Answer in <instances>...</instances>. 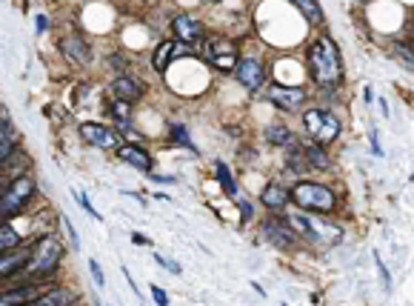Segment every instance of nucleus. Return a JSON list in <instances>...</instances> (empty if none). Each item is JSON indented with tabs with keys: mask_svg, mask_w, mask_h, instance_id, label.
Returning <instances> with one entry per match:
<instances>
[{
	"mask_svg": "<svg viewBox=\"0 0 414 306\" xmlns=\"http://www.w3.org/2000/svg\"><path fill=\"white\" fill-rule=\"evenodd\" d=\"M266 138H269V143H274V146H292L294 143V135L283 126V123H272L269 129H266Z\"/></svg>",
	"mask_w": 414,
	"mask_h": 306,
	"instance_id": "nucleus-23",
	"label": "nucleus"
},
{
	"mask_svg": "<svg viewBox=\"0 0 414 306\" xmlns=\"http://www.w3.org/2000/svg\"><path fill=\"white\" fill-rule=\"evenodd\" d=\"M74 303H78V295L72 289H66V286H52V289L41 292L26 306H74Z\"/></svg>",
	"mask_w": 414,
	"mask_h": 306,
	"instance_id": "nucleus-15",
	"label": "nucleus"
},
{
	"mask_svg": "<svg viewBox=\"0 0 414 306\" xmlns=\"http://www.w3.org/2000/svg\"><path fill=\"white\" fill-rule=\"evenodd\" d=\"M172 32H175L177 41L186 43V46H197V43H203V37H206L203 23L197 21V17H192V14H177L172 21Z\"/></svg>",
	"mask_w": 414,
	"mask_h": 306,
	"instance_id": "nucleus-9",
	"label": "nucleus"
},
{
	"mask_svg": "<svg viewBox=\"0 0 414 306\" xmlns=\"http://www.w3.org/2000/svg\"><path fill=\"white\" fill-rule=\"evenodd\" d=\"M32 195H34V181L26 178V175L6 183V189L0 192V223H6L9 218H14L17 212H21Z\"/></svg>",
	"mask_w": 414,
	"mask_h": 306,
	"instance_id": "nucleus-5",
	"label": "nucleus"
},
{
	"mask_svg": "<svg viewBox=\"0 0 414 306\" xmlns=\"http://www.w3.org/2000/svg\"><path fill=\"white\" fill-rule=\"evenodd\" d=\"M206 57H209V63L220 72H235L240 54H237V46L232 41H223V37H215V41L206 43Z\"/></svg>",
	"mask_w": 414,
	"mask_h": 306,
	"instance_id": "nucleus-7",
	"label": "nucleus"
},
{
	"mask_svg": "<svg viewBox=\"0 0 414 306\" xmlns=\"http://www.w3.org/2000/svg\"><path fill=\"white\" fill-rule=\"evenodd\" d=\"M66 229H69V238H72V246H74V249H78V246H80V241H78V232H74V226H72V221L66 218Z\"/></svg>",
	"mask_w": 414,
	"mask_h": 306,
	"instance_id": "nucleus-33",
	"label": "nucleus"
},
{
	"mask_svg": "<svg viewBox=\"0 0 414 306\" xmlns=\"http://www.w3.org/2000/svg\"><path fill=\"white\" fill-rule=\"evenodd\" d=\"M29 255H32V249H23V246H17V249L0 255V280L21 275L26 269V263H29Z\"/></svg>",
	"mask_w": 414,
	"mask_h": 306,
	"instance_id": "nucleus-13",
	"label": "nucleus"
},
{
	"mask_svg": "<svg viewBox=\"0 0 414 306\" xmlns=\"http://www.w3.org/2000/svg\"><path fill=\"white\" fill-rule=\"evenodd\" d=\"M309 66H312V81L323 89H334L343 81V57L340 49L329 34H320L309 46Z\"/></svg>",
	"mask_w": 414,
	"mask_h": 306,
	"instance_id": "nucleus-1",
	"label": "nucleus"
},
{
	"mask_svg": "<svg viewBox=\"0 0 414 306\" xmlns=\"http://www.w3.org/2000/svg\"><path fill=\"white\" fill-rule=\"evenodd\" d=\"M237 206H240V218H243V221H246V218H252V203H246V201H240Z\"/></svg>",
	"mask_w": 414,
	"mask_h": 306,
	"instance_id": "nucleus-34",
	"label": "nucleus"
},
{
	"mask_svg": "<svg viewBox=\"0 0 414 306\" xmlns=\"http://www.w3.org/2000/svg\"><path fill=\"white\" fill-rule=\"evenodd\" d=\"M61 261H63V243L54 235H46V238H41L32 246L29 263H26V269L21 275H26V278H49V275L58 272Z\"/></svg>",
	"mask_w": 414,
	"mask_h": 306,
	"instance_id": "nucleus-3",
	"label": "nucleus"
},
{
	"mask_svg": "<svg viewBox=\"0 0 414 306\" xmlns=\"http://www.w3.org/2000/svg\"><path fill=\"white\" fill-rule=\"evenodd\" d=\"M266 238L272 243H277V246H289L292 238H294V229H286L283 221H269L266 223Z\"/></svg>",
	"mask_w": 414,
	"mask_h": 306,
	"instance_id": "nucleus-21",
	"label": "nucleus"
},
{
	"mask_svg": "<svg viewBox=\"0 0 414 306\" xmlns=\"http://www.w3.org/2000/svg\"><path fill=\"white\" fill-rule=\"evenodd\" d=\"M49 29V17L46 14H37V32H46Z\"/></svg>",
	"mask_w": 414,
	"mask_h": 306,
	"instance_id": "nucleus-35",
	"label": "nucleus"
},
{
	"mask_svg": "<svg viewBox=\"0 0 414 306\" xmlns=\"http://www.w3.org/2000/svg\"><path fill=\"white\" fill-rule=\"evenodd\" d=\"M177 54H186V49L177 46L175 41H163V43H157V49H155V54H152V66L163 74V72L168 69V63H172V57H177Z\"/></svg>",
	"mask_w": 414,
	"mask_h": 306,
	"instance_id": "nucleus-18",
	"label": "nucleus"
},
{
	"mask_svg": "<svg viewBox=\"0 0 414 306\" xmlns=\"http://www.w3.org/2000/svg\"><path fill=\"white\" fill-rule=\"evenodd\" d=\"M155 261H157L160 266H166L168 272H175V275H180V266H177L175 261H166V258H163V255H157V252H155Z\"/></svg>",
	"mask_w": 414,
	"mask_h": 306,
	"instance_id": "nucleus-32",
	"label": "nucleus"
},
{
	"mask_svg": "<svg viewBox=\"0 0 414 306\" xmlns=\"http://www.w3.org/2000/svg\"><path fill=\"white\" fill-rule=\"evenodd\" d=\"M41 292H43L41 283H21V286H14V289L0 292V306H26Z\"/></svg>",
	"mask_w": 414,
	"mask_h": 306,
	"instance_id": "nucleus-14",
	"label": "nucleus"
},
{
	"mask_svg": "<svg viewBox=\"0 0 414 306\" xmlns=\"http://www.w3.org/2000/svg\"><path fill=\"white\" fill-rule=\"evenodd\" d=\"M303 123H306V132L312 135L314 146H326L340 135V118L331 114L329 109H309L303 114Z\"/></svg>",
	"mask_w": 414,
	"mask_h": 306,
	"instance_id": "nucleus-4",
	"label": "nucleus"
},
{
	"mask_svg": "<svg viewBox=\"0 0 414 306\" xmlns=\"http://www.w3.org/2000/svg\"><path fill=\"white\" fill-rule=\"evenodd\" d=\"M260 203L269 206V209H283V206L289 203V189L272 183V186H266V189L260 192Z\"/></svg>",
	"mask_w": 414,
	"mask_h": 306,
	"instance_id": "nucleus-20",
	"label": "nucleus"
},
{
	"mask_svg": "<svg viewBox=\"0 0 414 306\" xmlns=\"http://www.w3.org/2000/svg\"><path fill=\"white\" fill-rule=\"evenodd\" d=\"M111 114H115V121H118L120 126H129V106H126V103L115 101V103H111Z\"/></svg>",
	"mask_w": 414,
	"mask_h": 306,
	"instance_id": "nucleus-28",
	"label": "nucleus"
},
{
	"mask_svg": "<svg viewBox=\"0 0 414 306\" xmlns=\"http://www.w3.org/2000/svg\"><path fill=\"white\" fill-rule=\"evenodd\" d=\"M89 272H91V280H95V286H106V275H103V269H100V263L95 261V258H89Z\"/></svg>",
	"mask_w": 414,
	"mask_h": 306,
	"instance_id": "nucleus-27",
	"label": "nucleus"
},
{
	"mask_svg": "<svg viewBox=\"0 0 414 306\" xmlns=\"http://www.w3.org/2000/svg\"><path fill=\"white\" fill-rule=\"evenodd\" d=\"M172 135H175V141H180V143H186L189 149H195V146H192V141H189V135H186V129H183V126H172Z\"/></svg>",
	"mask_w": 414,
	"mask_h": 306,
	"instance_id": "nucleus-31",
	"label": "nucleus"
},
{
	"mask_svg": "<svg viewBox=\"0 0 414 306\" xmlns=\"http://www.w3.org/2000/svg\"><path fill=\"white\" fill-rule=\"evenodd\" d=\"M289 201H294L303 215H329L337 206V198H334L331 189L323 183H314V181L294 183V189L289 192Z\"/></svg>",
	"mask_w": 414,
	"mask_h": 306,
	"instance_id": "nucleus-2",
	"label": "nucleus"
},
{
	"mask_svg": "<svg viewBox=\"0 0 414 306\" xmlns=\"http://www.w3.org/2000/svg\"><path fill=\"white\" fill-rule=\"evenodd\" d=\"M17 141H21V132L14 129L9 112L0 106V166H3L14 152H17Z\"/></svg>",
	"mask_w": 414,
	"mask_h": 306,
	"instance_id": "nucleus-11",
	"label": "nucleus"
},
{
	"mask_svg": "<svg viewBox=\"0 0 414 306\" xmlns=\"http://www.w3.org/2000/svg\"><path fill=\"white\" fill-rule=\"evenodd\" d=\"M118 158L126 163V166H135V169H140V172H152V155H149L146 149H140V146H120L118 149Z\"/></svg>",
	"mask_w": 414,
	"mask_h": 306,
	"instance_id": "nucleus-16",
	"label": "nucleus"
},
{
	"mask_svg": "<svg viewBox=\"0 0 414 306\" xmlns=\"http://www.w3.org/2000/svg\"><path fill=\"white\" fill-rule=\"evenodd\" d=\"M80 138L91 146H98V149H120V135L115 129H109L103 123H95V121H89L80 126Z\"/></svg>",
	"mask_w": 414,
	"mask_h": 306,
	"instance_id": "nucleus-8",
	"label": "nucleus"
},
{
	"mask_svg": "<svg viewBox=\"0 0 414 306\" xmlns=\"http://www.w3.org/2000/svg\"><path fill=\"white\" fill-rule=\"evenodd\" d=\"M306 158H309V166H317V169H326V166H329L326 152L320 149V146H314V143L306 146Z\"/></svg>",
	"mask_w": 414,
	"mask_h": 306,
	"instance_id": "nucleus-26",
	"label": "nucleus"
},
{
	"mask_svg": "<svg viewBox=\"0 0 414 306\" xmlns=\"http://www.w3.org/2000/svg\"><path fill=\"white\" fill-rule=\"evenodd\" d=\"M283 306H289V303H283Z\"/></svg>",
	"mask_w": 414,
	"mask_h": 306,
	"instance_id": "nucleus-37",
	"label": "nucleus"
},
{
	"mask_svg": "<svg viewBox=\"0 0 414 306\" xmlns=\"http://www.w3.org/2000/svg\"><path fill=\"white\" fill-rule=\"evenodd\" d=\"M111 94H115V101L120 103H138L140 101V94H143V86L138 81H131V78H118L115 83H111Z\"/></svg>",
	"mask_w": 414,
	"mask_h": 306,
	"instance_id": "nucleus-17",
	"label": "nucleus"
},
{
	"mask_svg": "<svg viewBox=\"0 0 414 306\" xmlns=\"http://www.w3.org/2000/svg\"><path fill=\"white\" fill-rule=\"evenodd\" d=\"M152 300H155L157 306H168V295H166V289H163V286L152 283Z\"/></svg>",
	"mask_w": 414,
	"mask_h": 306,
	"instance_id": "nucleus-30",
	"label": "nucleus"
},
{
	"mask_svg": "<svg viewBox=\"0 0 414 306\" xmlns=\"http://www.w3.org/2000/svg\"><path fill=\"white\" fill-rule=\"evenodd\" d=\"M289 226H294V229H300V232H306L309 238H314V241H323V243H337L343 238V232H340V226H326V223H320V221H314L312 215H292L289 218Z\"/></svg>",
	"mask_w": 414,
	"mask_h": 306,
	"instance_id": "nucleus-6",
	"label": "nucleus"
},
{
	"mask_svg": "<svg viewBox=\"0 0 414 306\" xmlns=\"http://www.w3.org/2000/svg\"><path fill=\"white\" fill-rule=\"evenodd\" d=\"M266 98H269L274 106L292 112V109H300V106L306 103V92L297 89V86H277V83H274V86H269Z\"/></svg>",
	"mask_w": 414,
	"mask_h": 306,
	"instance_id": "nucleus-12",
	"label": "nucleus"
},
{
	"mask_svg": "<svg viewBox=\"0 0 414 306\" xmlns=\"http://www.w3.org/2000/svg\"><path fill=\"white\" fill-rule=\"evenodd\" d=\"M371 146H374V152L380 155V143H378V132H371Z\"/></svg>",
	"mask_w": 414,
	"mask_h": 306,
	"instance_id": "nucleus-36",
	"label": "nucleus"
},
{
	"mask_svg": "<svg viewBox=\"0 0 414 306\" xmlns=\"http://www.w3.org/2000/svg\"><path fill=\"white\" fill-rule=\"evenodd\" d=\"M235 78L240 81V86L254 92L263 86V81H266V69H263L260 61H254V57H243V61H237V66H235Z\"/></svg>",
	"mask_w": 414,
	"mask_h": 306,
	"instance_id": "nucleus-10",
	"label": "nucleus"
},
{
	"mask_svg": "<svg viewBox=\"0 0 414 306\" xmlns=\"http://www.w3.org/2000/svg\"><path fill=\"white\" fill-rule=\"evenodd\" d=\"M23 243V238H21V232H17L14 226H9V223H0V255L3 252H12V249H17V246Z\"/></svg>",
	"mask_w": 414,
	"mask_h": 306,
	"instance_id": "nucleus-22",
	"label": "nucleus"
},
{
	"mask_svg": "<svg viewBox=\"0 0 414 306\" xmlns=\"http://www.w3.org/2000/svg\"><path fill=\"white\" fill-rule=\"evenodd\" d=\"M215 172H217V181H220V186H223V192L229 195V198H235L237 195V186H235V181H232V172L226 169V163H215Z\"/></svg>",
	"mask_w": 414,
	"mask_h": 306,
	"instance_id": "nucleus-24",
	"label": "nucleus"
},
{
	"mask_svg": "<svg viewBox=\"0 0 414 306\" xmlns=\"http://www.w3.org/2000/svg\"><path fill=\"white\" fill-rule=\"evenodd\" d=\"M78 201H80V206H83V212H86V215H91V218H95V221H100V212H98V209H95V206H91V201H89V195H83V192H78Z\"/></svg>",
	"mask_w": 414,
	"mask_h": 306,
	"instance_id": "nucleus-29",
	"label": "nucleus"
},
{
	"mask_svg": "<svg viewBox=\"0 0 414 306\" xmlns=\"http://www.w3.org/2000/svg\"><path fill=\"white\" fill-rule=\"evenodd\" d=\"M300 12L306 14V21L312 23V26H317V23H323V9H320L317 3H309V0H297L294 3Z\"/></svg>",
	"mask_w": 414,
	"mask_h": 306,
	"instance_id": "nucleus-25",
	"label": "nucleus"
},
{
	"mask_svg": "<svg viewBox=\"0 0 414 306\" xmlns=\"http://www.w3.org/2000/svg\"><path fill=\"white\" fill-rule=\"evenodd\" d=\"M61 46H63V54H66V57H72V61L78 63V66H86V63L91 61V49L80 41V37H66V41H63Z\"/></svg>",
	"mask_w": 414,
	"mask_h": 306,
	"instance_id": "nucleus-19",
	"label": "nucleus"
}]
</instances>
